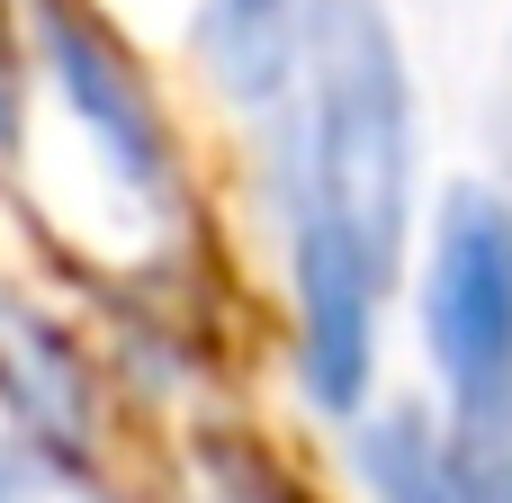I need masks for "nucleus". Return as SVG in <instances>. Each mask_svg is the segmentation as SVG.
Here are the masks:
<instances>
[{"instance_id": "nucleus-3", "label": "nucleus", "mask_w": 512, "mask_h": 503, "mask_svg": "<svg viewBox=\"0 0 512 503\" xmlns=\"http://www.w3.org/2000/svg\"><path fill=\"white\" fill-rule=\"evenodd\" d=\"M36 81L63 99V117L81 126V144L99 153V171L126 198H171L180 153H171V117L144 81V63L126 54V36L90 9V0H27L18 18Z\"/></svg>"}, {"instance_id": "nucleus-4", "label": "nucleus", "mask_w": 512, "mask_h": 503, "mask_svg": "<svg viewBox=\"0 0 512 503\" xmlns=\"http://www.w3.org/2000/svg\"><path fill=\"white\" fill-rule=\"evenodd\" d=\"M0 414L18 441H36L54 459H90V423H99L90 351L9 279H0Z\"/></svg>"}, {"instance_id": "nucleus-6", "label": "nucleus", "mask_w": 512, "mask_h": 503, "mask_svg": "<svg viewBox=\"0 0 512 503\" xmlns=\"http://www.w3.org/2000/svg\"><path fill=\"white\" fill-rule=\"evenodd\" d=\"M315 18H324V0H198V63L225 99L270 108L297 90Z\"/></svg>"}, {"instance_id": "nucleus-2", "label": "nucleus", "mask_w": 512, "mask_h": 503, "mask_svg": "<svg viewBox=\"0 0 512 503\" xmlns=\"http://www.w3.org/2000/svg\"><path fill=\"white\" fill-rule=\"evenodd\" d=\"M423 333L459 432L512 441V207L495 189H450L423 270Z\"/></svg>"}, {"instance_id": "nucleus-1", "label": "nucleus", "mask_w": 512, "mask_h": 503, "mask_svg": "<svg viewBox=\"0 0 512 503\" xmlns=\"http://www.w3.org/2000/svg\"><path fill=\"white\" fill-rule=\"evenodd\" d=\"M288 135V297L297 378L324 414H351L378 360V297L405 243L414 189V90L378 0H324L297 63Z\"/></svg>"}, {"instance_id": "nucleus-5", "label": "nucleus", "mask_w": 512, "mask_h": 503, "mask_svg": "<svg viewBox=\"0 0 512 503\" xmlns=\"http://www.w3.org/2000/svg\"><path fill=\"white\" fill-rule=\"evenodd\" d=\"M360 486L378 503H512V441H477V432H432L414 414H378L360 441Z\"/></svg>"}, {"instance_id": "nucleus-9", "label": "nucleus", "mask_w": 512, "mask_h": 503, "mask_svg": "<svg viewBox=\"0 0 512 503\" xmlns=\"http://www.w3.org/2000/svg\"><path fill=\"white\" fill-rule=\"evenodd\" d=\"M27 36L18 27H0V162L18 153V135H27Z\"/></svg>"}, {"instance_id": "nucleus-8", "label": "nucleus", "mask_w": 512, "mask_h": 503, "mask_svg": "<svg viewBox=\"0 0 512 503\" xmlns=\"http://www.w3.org/2000/svg\"><path fill=\"white\" fill-rule=\"evenodd\" d=\"M0 503H90L81 459H54V450L0 432Z\"/></svg>"}, {"instance_id": "nucleus-7", "label": "nucleus", "mask_w": 512, "mask_h": 503, "mask_svg": "<svg viewBox=\"0 0 512 503\" xmlns=\"http://www.w3.org/2000/svg\"><path fill=\"white\" fill-rule=\"evenodd\" d=\"M189 468H198V495H207V503H306L297 486H288L279 459H261V450L234 441V432H207Z\"/></svg>"}]
</instances>
